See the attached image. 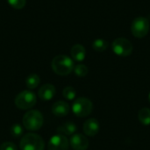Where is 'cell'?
<instances>
[{"label":"cell","mask_w":150,"mask_h":150,"mask_svg":"<svg viewBox=\"0 0 150 150\" xmlns=\"http://www.w3.org/2000/svg\"><path fill=\"white\" fill-rule=\"evenodd\" d=\"M52 69L54 72L59 76H68L74 70V62L71 58L67 55H56L52 61Z\"/></svg>","instance_id":"1"},{"label":"cell","mask_w":150,"mask_h":150,"mask_svg":"<svg viewBox=\"0 0 150 150\" xmlns=\"http://www.w3.org/2000/svg\"><path fill=\"white\" fill-rule=\"evenodd\" d=\"M43 116L37 110L28 111L23 117V125L29 131H38L43 126Z\"/></svg>","instance_id":"2"},{"label":"cell","mask_w":150,"mask_h":150,"mask_svg":"<svg viewBox=\"0 0 150 150\" xmlns=\"http://www.w3.org/2000/svg\"><path fill=\"white\" fill-rule=\"evenodd\" d=\"M19 146L21 150H44L45 142L40 135L29 133L21 138Z\"/></svg>","instance_id":"3"},{"label":"cell","mask_w":150,"mask_h":150,"mask_svg":"<svg viewBox=\"0 0 150 150\" xmlns=\"http://www.w3.org/2000/svg\"><path fill=\"white\" fill-rule=\"evenodd\" d=\"M93 109L92 102L86 98H79L76 99L72 105V112L77 117L83 118L90 115Z\"/></svg>","instance_id":"4"},{"label":"cell","mask_w":150,"mask_h":150,"mask_svg":"<svg viewBox=\"0 0 150 150\" xmlns=\"http://www.w3.org/2000/svg\"><path fill=\"white\" fill-rule=\"evenodd\" d=\"M37 98L35 94L30 91H23L18 93L15 98V105L20 110H28L36 104Z\"/></svg>","instance_id":"5"},{"label":"cell","mask_w":150,"mask_h":150,"mask_svg":"<svg viewBox=\"0 0 150 150\" xmlns=\"http://www.w3.org/2000/svg\"><path fill=\"white\" fill-rule=\"evenodd\" d=\"M112 51L119 56L127 57L129 56L133 52V45L132 43L125 38H118L113 40Z\"/></svg>","instance_id":"6"},{"label":"cell","mask_w":150,"mask_h":150,"mask_svg":"<svg viewBox=\"0 0 150 150\" xmlns=\"http://www.w3.org/2000/svg\"><path fill=\"white\" fill-rule=\"evenodd\" d=\"M149 21L147 18L139 17L133 21L131 30L134 36H135L136 38H143L148 34L149 31Z\"/></svg>","instance_id":"7"},{"label":"cell","mask_w":150,"mask_h":150,"mask_svg":"<svg viewBox=\"0 0 150 150\" xmlns=\"http://www.w3.org/2000/svg\"><path fill=\"white\" fill-rule=\"evenodd\" d=\"M69 142L66 136L56 134L51 137L48 142V150H69Z\"/></svg>","instance_id":"8"},{"label":"cell","mask_w":150,"mask_h":150,"mask_svg":"<svg viewBox=\"0 0 150 150\" xmlns=\"http://www.w3.org/2000/svg\"><path fill=\"white\" fill-rule=\"evenodd\" d=\"M69 144L74 150H86L89 148V140L81 134H76L71 136Z\"/></svg>","instance_id":"9"},{"label":"cell","mask_w":150,"mask_h":150,"mask_svg":"<svg viewBox=\"0 0 150 150\" xmlns=\"http://www.w3.org/2000/svg\"><path fill=\"white\" fill-rule=\"evenodd\" d=\"M83 128L84 134L87 136L93 137V136H95L98 133L99 128H100V124H99V122H98V120L92 118V119L87 120L84 122Z\"/></svg>","instance_id":"10"},{"label":"cell","mask_w":150,"mask_h":150,"mask_svg":"<svg viewBox=\"0 0 150 150\" xmlns=\"http://www.w3.org/2000/svg\"><path fill=\"white\" fill-rule=\"evenodd\" d=\"M55 88L53 84L50 83H46L44 85H42L39 91H38V96L39 98L43 100V101H48L50 99H52L55 94Z\"/></svg>","instance_id":"11"},{"label":"cell","mask_w":150,"mask_h":150,"mask_svg":"<svg viewBox=\"0 0 150 150\" xmlns=\"http://www.w3.org/2000/svg\"><path fill=\"white\" fill-rule=\"evenodd\" d=\"M52 112L57 117H64L69 112V105L65 101H57L52 105Z\"/></svg>","instance_id":"12"},{"label":"cell","mask_w":150,"mask_h":150,"mask_svg":"<svg viewBox=\"0 0 150 150\" xmlns=\"http://www.w3.org/2000/svg\"><path fill=\"white\" fill-rule=\"evenodd\" d=\"M71 57L76 61V62H83L85 58L86 55V51L83 46L80 45V44H76L72 47L71 51Z\"/></svg>","instance_id":"13"},{"label":"cell","mask_w":150,"mask_h":150,"mask_svg":"<svg viewBox=\"0 0 150 150\" xmlns=\"http://www.w3.org/2000/svg\"><path fill=\"white\" fill-rule=\"evenodd\" d=\"M76 131V126L73 122H66L62 125H61L57 128V132L59 134H62L64 136L66 135H72Z\"/></svg>","instance_id":"14"},{"label":"cell","mask_w":150,"mask_h":150,"mask_svg":"<svg viewBox=\"0 0 150 150\" xmlns=\"http://www.w3.org/2000/svg\"><path fill=\"white\" fill-rule=\"evenodd\" d=\"M138 118L140 122L144 126L150 125V109L148 107H144L140 110L138 113Z\"/></svg>","instance_id":"15"},{"label":"cell","mask_w":150,"mask_h":150,"mask_svg":"<svg viewBox=\"0 0 150 150\" xmlns=\"http://www.w3.org/2000/svg\"><path fill=\"white\" fill-rule=\"evenodd\" d=\"M40 79L37 74H31L25 79V84L29 89H35L40 84Z\"/></svg>","instance_id":"16"},{"label":"cell","mask_w":150,"mask_h":150,"mask_svg":"<svg viewBox=\"0 0 150 150\" xmlns=\"http://www.w3.org/2000/svg\"><path fill=\"white\" fill-rule=\"evenodd\" d=\"M92 47L98 52H103L108 47V42L103 39H97L92 43Z\"/></svg>","instance_id":"17"},{"label":"cell","mask_w":150,"mask_h":150,"mask_svg":"<svg viewBox=\"0 0 150 150\" xmlns=\"http://www.w3.org/2000/svg\"><path fill=\"white\" fill-rule=\"evenodd\" d=\"M62 95L67 100H74L76 95V90L71 86H67L62 91Z\"/></svg>","instance_id":"18"},{"label":"cell","mask_w":150,"mask_h":150,"mask_svg":"<svg viewBox=\"0 0 150 150\" xmlns=\"http://www.w3.org/2000/svg\"><path fill=\"white\" fill-rule=\"evenodd\" d=\"M88 68L83 64H78L74 67V72L75 74L79 77H83L88 74Z\"/></svg>","instance_id":"19"},{"label":"cell","mask_w":150,"mask_h":150,"mask_svg":"<svg viewBox=\"0 0 150 150\" xmlns=\"http://www.w3.org/2000/svg\"><path fill=\"white\" fill-rule=\"evenodd\" d=\"M23 134V127L19 124H14L11 127V134L14 137H19Z\"/></svg>","instance_id":"20"},{"label":"cell","mask_w":150,"mask_h":150,"mask_svg":"<svg viewBox=\"0 0 150 150\" xmlns=\"http://www.w3.org/2000/svg\"><path fill=\"white\" fill-rule=\"evenodd\" d=\"M7 1L12 8L17 10L24 8L26 3V0H7Z\"/></svg>","instance_id":"21"},{"label":"cell","mask_w":150,"mask_h":150,"mask_svg":"<svg viewBox=\"0 0 150 150\" xmlns=\"http://www.w3.org/2000/svg\"><path fill=\"white\" fill-rule=\"evenodd\" d=\"M0 150H18V148L14 143L11 142H3L0 145Z\"/></svg>","instance_id":"22"},{"label":"cell","mask_w":150,"mask_h":150,"mask_svg":"<svg viewBox=\"0 0 150 150\" xmlns=\"http://www.w3.org/2000/svg\"><path fill=\"white\" fill-rule=\"evenodd\" d=\"M149 102H150V92H149Z\"/></svg>","instance_id":"23"}]
</instances>
